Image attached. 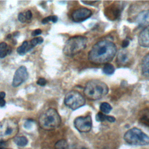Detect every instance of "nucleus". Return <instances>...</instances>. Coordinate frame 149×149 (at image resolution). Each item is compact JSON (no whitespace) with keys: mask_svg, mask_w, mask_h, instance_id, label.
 Segmentation results:
<instances>
[{"mask_svg":"<svg viewBox=\"0 0 149 149\" xmlns=\"http://www.w3.org/2000/svg\"><path fill=\"white\" fill-rule=\"evenodd\" d=\"M5 104H6V102L4 98H0V107H4L5 105Z\"/></svg>","mask_w":149,"mask_h":149,"instance_id":"2f4dec72","label":"nucleus"},{"mask_svg":"<svg viewBox=\"0 0 149 149\" xmlns=\"http://www.w3.org/2000/svg\"><path fill=\"white\" fill-rule=\"evenodd\" d=\"M26 15V17L27 20H30L32 17V13L30 10H28L26 11V12L25 13Z\"/></svg>","mask_w":149,"mask_h":149,"instance_id":"cd10ccee","label":"nucleus"},{"mask_svg":"<svg viewBox=\"0 0 149 149\" xmlns=\"http://www.w3.org/2000/svg\"><path fill=\"white\" fill-rule=\"evenodd\" d=\"M130 60V54L126 49L119 51L116 55V63L119 66L127 65Z\"/></svg>","mask_w":149,"mask_h":149,"instance_id":"f8f14e48","label":"nucleus"},{"mask_svg":"<svg viewBox=\"0 0 149 149\" xmlns=\"http://www.w3.org/2000/svg\"><path fill=\"white\" fill-rule=\"evenodd\" d=\"M76 129L83 133L88 132L92 127V119L90 115L86 116H79L74 120Z\"/></svg>","mask_w":149,"mask_h":149,"instance_id":"6e6552de","label":"nucleus"},{"mask_svg":"<svg viewBox=\"0 0 149 149\" xmlns=\"http://www.w3.org/2000/svg\"><path fill=\"white\" fill-rule=\"evenodd\" d=\"M31 49V48L30 44H29L28 41H24L23 42L22 44L17 48V52L19 55H23L27 52L29 51Z\"/></svg>","mask_w":149,"mask_h":149,"instance_id":"f3484780","label":"nucleus"},{"mask_svg":"<svg viewBox=\"0 0 149 149\" xmlns=\"http://www.w3.org/2000/svg\"><path fill=\"white\" fill-rule=\"evenodd\" d=\"M138 42L142 47H149V25L146 26L140 33L138 37Z\"/></svg>","mask_w":149,"mask_h":149,"instance_id":"9b49d317","label":"nucleus"},{"mask_svg":"<svg viewBox=\"0 0 149 149\" xmlns=\"http://www.w3.org/2000/svg\"><path fill=\"white\" fill-rule=\"evenodd\" d=\"M108 86L103 81L94 79L88 81L84 88V94L91 100H100L105 97L108 93Z\"/></svg>","mask_w":149,"mask_h":149,"instance_id":"f03ea898","label":"nucleus"},{"mask_svg":"<svg viewBox=\"0 0 149 149\" xmlns=\"http://www.w3.org/2000/svg\"><path fill=\"white\" fill-rule=\"evenodd\" d=\"M87 38L86 37L77 36L69 38L64 45L63 54L68 56H73L84 50L87 46Z\"/></svg>","mask_w":149,"mask_h":149,"instance_id":"39448f33","label":"nucleus"},{"mask_svg":"<svg viewBox=\"0 0 149 149\" xmlns=\"http://www.w3.org/2000/svg\"><path fill=\"white\" fill-rule=\"evenodd\" d=\"M43 41H44V40L41 37H36V38H33L30 41V45L31 49L33 47H36L37 45L42 43Z\"/></svg>","mask_w":149,"mask_h":149,"instance_id":"5701e85b","label":"nucleus"},{"mask_svg":"<svg viewBox=\"0 0 149 149\" xmlns=\"http://www.w3.org/2000/svg\"><path fill=\"white\" fill-rule=\"evenodd\" d=\"M58 17L55 15H52V16H47L45 18H44L42 20V24H47L49 23V22H52L53 23H56L58 21Z\"/></svg>","mask_w":149,"mask_h":149,"instance_id":"b1692460","label":"nucleus"},{"mask_svg":"<svg viewBox=\"0 0 149 149\" xmlns=\"http://www.w3.org/2000/svg\"><path fill=\"white\" fill-rule=\"evenodd\" d=\"M95 119L98 122H104L107 120L109 122H114L116 120V119L113 116H108L102 112H98L95 116Z\"/></svg>","mask_w":149,"mask_h":149,"instance_id":"dca6fc26","label":"nucleus"},{"mask_svg":"<svg viewBox=\"0 0 149 149\" xmlns=\"http://www.w3.org/2000/svg\"><path fill=\"white\" fill-rule=\"evenodd\" d=\"M19 132V125L13 118H5L0 121V144L15 138Z\"/></svg>","mask_w":149,"mask_h":149,"instance_id":"20e7f679","label":"nucleus"},{"mask_svg":"<svg viewBox=\"0 0 149 149\" xmlns=\"http://www.w3.org/2000/svg\"><path fill=\"white\" fill-rule=\"evenodd\" d=\"M68 146L65 140L61 139L55 144V149H68Z\"/></svg>","mask_w":149,"mask_h":149,"instance_id":"4be33fe9","label":"nucleus"},{"mask_svg":"<svg viewBox=\"0 0 149 149\" xmlns=\"http://www.w3.org/2000/svg\"><path fill=\"white\" fill-rule=\"evenodd\" d=\"M141 68L142 74L146 77H149V52L143 57L141 63Z\"/></svg>","mask_w":149,"mask_h":149,"instance_id":"4468645a","label":"nucleus"},{"mask_svg":"<svg viewBox=\"0 0 149 149\" xmlns=\"http://www.w3.org/2000/svg\"><path fill=\"white\" fill-rule=\"evenodd\" d=\"M92 15V11L86 8H80L74 10L72 14V19L74 22L79 23L88 19Z\"/></svg>","mask_w":149,"mask_h":149,"instance_id":"9d476101","label":"nucleus"},{"mask_svg":"<svg viewBox=\"0 0 149 149\" xmlns=\"http://www.w3.org/2000/svg\"><path fill=\"white\" fill-rule=\"evenodd\" d=\"M116 52V47L113 42L102 40L92 47L88 52V59L94 64H106L113 59Z\"/></svg>","mask_w":149,"mask_h":149,"instance_id":"f257e3e1","label":"nucleus"},{"mask_svg":"<svg viewBox=\"0 0 149 149\" xmlns=\"http://www.w3.org/2000/svg\"><path fill=\"white\" fill-rule=\"evenodd\" d=\"M5 97V93L3 91H0V98H4Z\"/></svg>","mask_w":149,"mask_h":149,"instance_id":"473e14b6","label":"nucleus"},{"mask_svg":"<svg viewBox=\"0 0 149 149\" xmlns=\"http://www.w3.org/2000/svg\"><path fill=\"white\" fill-rule=\"evenodd\" d=\"M102 72L104 74L107 75H111L114 73L115 68L112 64L108 63L104 66L102 68Z\"/></svg>","mask_w":149,"mask_h":149,"instance_id":"aec40b11","label":"nucleus"},{"mask_svg":"<svg viewBox=\"0 0 149 149\" xmlns=\"http://www.w3.org/2000/svg\"><path fill=\"white\" fill-rule=\"evenodd\" d=\"M129 41L127 40H125L122 42V46L123 48H126L129 45Z\"/></svg>","mask_w":149,"mask_h":149,"instance_id":"c756f323","label":"nucleus"},{"mask_svg":"<svg viewBox=\"0 0 149 149\" xmlns=\"http://www.w3.org/2000/svg\"><path fill=\"white\" fill-rule=\"evenodd\" d=\"M24 127L25 128H27V129H29V128H30L31 126H32L31 125V122L30 121V120H27L25 123H24Z\"/></svg>","mask_w":149,"mask_h":149,"instance_id":"c85d7f7f","label":"nucleus"},{"mask_svg":"<svg viewBox=\"0 0 149 149\" xmlns=\"http://www.w3.org/2000/svg\"><path fill=\"white\" fill-rule=\"evenodd\" d=\"M81 149H87V148H84V147H83Z\"/></svg>","mask_w":149,"mask_h":149,"instance_id":"72a5a7b5","label":"nucleus"},{"mask_svg":"<svg viewBox=\"0 0 149 149\" xmlns=\"http://www.w3.org/2000/svg\"><path fill=\"white\" fill-rule=\"evenodd\" d=\"M14 142L19 146L23 147L28 143L27 139L24 136H16L14 138Z\"/></svg>","mask_w":149,"mask_h":149,"instance_id":"6ab92c4d","label":"nucleus"},{"mask_svg":"<svg viewBox=\"0 0 149 149\" xmlns=\"http://www.w3.org/2000/svg\"><path fill=\"white\" fill-rule=\"evenodd\" d=\"M140 120L144 125L149 126V108L144 109L141 112Z\"/></svg>","mask_w":149,"mask_h":149,"instance_id":"a211bd4d","label":"nucleus"},{"mask_svg":"<svg viewBox=\"0 0 149 149\" xmlns=\"http://www.w3.org/2000/svg\"><path fill=\"white\" fill-rule=\"evenodd\" d=\"M41 33H42V30L40 29H36L35 30L33 31L31 33V35L33 36H36L41 34Z\"/></svg>","mask_w":149,"mask_h":149,"instance_id":"bb28decb","label":"nucleus"},{"mask_svg":"<svg viewBox=\"0 0 149 149\" xmlns=\"http://www.w3.org/2000/svg\"><path fill=\"white\" fill-rule=\"evenodd\" d=\"M123 139L126 143L132 146H146L149 144V136L137 127L131 128L126 132Z\"/></svg>","mask_w":149,"mask_h":149,"instance_id":"423d86ee","label":"nucleus"},{"mask_svg":"<svg viewBox=\"0 0 149 149\" xmlns=\"http://www.w3.org/2000/svg\"><path fill=\"white\" fill-rule=\"evenodd\" d=\"M29 77V73L27 70V68L24 66H20L15 72L12 86L15 87H18L24 82Z\"/></svg>","mask_w":149,"mask_h":149,"instance_id":"1a4fd4ad","label":"nucleus"},{"mask_svg":"<svg viewBox=\"0 0 149 149\" xmlns=\"http://www.w3.org/2000/svg\"><path fill=\"white\" fill-rule=\"evenodd\" d=\"M47 80L44 78H39L37 81V84L41 86H44L47 84Z\"/></svg>","mask_w":149,"mask_h":149,"instance_id":"a878e982","label":"nucleus"},{"mask_svg":"<svg viewBox=\"0 0 149 149\" xmlns=\"http://www.w3.org/2000/svg\"><path fill=\"white\" fill-rule=\"evenodd\" d=\"M12 52V48L5 42L0 43V58H3Z\"/></svg>","mask_w":149,"mask_h":149,"instance_id":"2eb2a0df","label":"nucleus"},{"mask_svg":"<svg viewBox=\"0 0 149 149\" xmlns=\"http://www.w3.org/2000/svg\"><path fill=\"white\" fill-rule=\"evenodd\" d=\"M100 111H101L102 113H103L104 114H108L112 110V108L109 103L106 102H102L100 104Z\"/></svg>","mask_w":149,"mask_h":149,"instance_id":"412c9836","label":"nucleus"},{"mask_svg":"<svg viewBox=\"0 0 149 149\" xmlns=\"http://www.w3.org/2000/svg\"><path fill=\"white\" fill-rule=\"evenodd\" d=\"M38 122L42 129L51 130L60 125L61 119L57 111L51 108L46 110L40 115Z\"/></svg>","mask_w":149,"mask_h":149,"instance_id":"7ed1b4c3","label":"nucleus"},{"mask_svg":"<svg viewBox=\"0 0 149 149\" xmlns=\"http://www.w3.org/2000/svg\"><path fill=\"white\" fill-rule=\"evenodd\" d=\"M136 22L141 26L149 25V9L140 12L136 17Z\"/></svg>","mask_w":149,"mask_h":149,"instance_id":"ddd939ff","label":"nucleus"},{"mask_svg":"<svg viewBox=\"0 0 149 149\" xmlns=\"http://www.w3.org/2000/svg\"><path fill=\"white\" fill-rule=\"evenodd\" d=\"M18 20L22 23H25L27 20L25 13H19L18 15Z\"/></svg>","mask_w":149,"mask_h":149,"instance_id":"393cba45","label":"nucleus"},{"mask_svg":"<svg viewBox=\"0 0 149 149\" xmlns=\"http://www.w3.org/2000/svg\"><path fill=\"white\" fill-rule=\"evenodd\" d=\"M85 102L86 100L83 95L76 90L69 91L64 98L65 105L72 110H76L83 107L85 104Z\"/></svg>","mask_w":149,"mask_h":149,"instance_id":"0eeeda50","label":"nucleus"},{"mask_svg":"<svg viewBox=\"0 0 149 149\" xmlns=\"http://www.w3.org/2000/svg\"><path fill=\"white\" fill-rule=\"evenodd\" d=\"M81 2L87 4V5H92L94 3L98 2V1H81Z\"/></svg>","mask_w":149,"mask_h":149,"instance_id":"7c9ffc66","label":"nucleus"}]
</instances>
